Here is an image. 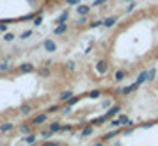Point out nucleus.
Segmentation results:
<instances>
[{
  "label": "nucleus",
  "mask_w": 158,
  "mask_h": 146,
  "mask_svg": "<svg viewBox=\"0 0 158 146\" xmlns=\"http://www.w3.org/2000/svg\"><path fill=\"white\" fill-rule=\"evenodd\" d=\"M133 7H135V2H130V6L126 7V13H131V11H133Z\"/></svg>",
  "instance_id": "nucleus-43"
},
{
  "label": "nucleus",
  "mask_w": 158,
  "mask_h": 146,
  "mask_svg": "<svg viewBox=\"0 0 158 146\" xmlns=\"http://www.w3.org/2000/svg\"><path fill=\"white\" fill-rule=\"evenodd\" d=\"M55 2H59V0H55Z\"/></svg>",
  "instance_id": "nucleus-50"
},
{
  "label": "nucleus",
  "mask_w": 158,
  "mask_h": 146,
  "mask_svg": "<svg viewBox=\"0 0 158 146\" xmlns=\"http://www.w3.org/2000/svg\"><path fill=\"white\" fill-rule=\"evenodd\" d=\"M103 95V91H101V89H93V91H89V93H87V98H91V100H96V98H100V96Z\"/></svg>",
  "instance_id": "nucleus-13"
},
{
  "label": "nucleus",
  "mask_w": 158,
  "mask_h": 146,
  "mask_svg": "<svg viewBox=\"0 0 158 146\" xmlns=\"http://www.w3.org/2000/svg\"><path fill=\"white\" fill-rule=\"evenodd\" d=\"M20 112H22L23 116H29L30 112H32V105H29V103H27V105H23V107H22V110H20Z\"/></svg>",
  "instance_id": "nucleus-23"
},
{
  "label": "nucleus",
  "mask_w": 158,
  "mask_h": 146,
  "mask_svg": "<svg viewBox=\"0 0 158 146\" xmlns=\"http://www.w3.org/2000/svg\"><path fill=\"white\" fill-rule=\"evenodd\" d=\"M32 23H34V27H39V25L43 23V16H41V15H37L36 18H34V22H32Z\"/></svg>",
  "instance_id": "nucleus-30"
},
{
  "label": "nucleus",
  "mask_w": 158,
  "mask_h": 146,
  "mask_svg": "<svg viewBox=\"0 0 158 146\" xmlns=\"http://www.w3.org/2000/svg\"><path fill=\"white\" fill-rule=\"evenodd\" d=\"M0 32H4V34L7 32V25H6V23H2V22H0Z\"/></svg>",
  "instance_id": "nucleus-42"
},
{
  "label": "nucleus",
  "mask_w": 158,
  "mask_h": 146,
  "mask_svg": "<svg viewBox=\"0 0 158 146\" xmlns=\"http://www.w3.org/2000/svg\"><path fill=\"white\" fill-rule=\"evenodd\" d=\"M110 127H112V128H119V127H123L121 125V119H119V118H112V119H110Z\"/></svg>",
  "instance_id": "nucleus-24"
},
{
  "label": "nucleus",
  "mask_w": 158,
  "mask_h": 146,
  "mask_svg": "<svg viewBox=\"0 0 158 146\" xmlns=\"http://www.w3.org/2000/svg\"><path fill=\"white\" fill-rule=\"evenodd\" d=\"M115 23H117V16H108L103 20V27H114Z\"/></svg>",
  "instance_id": "nucleus-11"
},
{
  "label": "nucleus",
  "mask_w": 158,
  "mask_h": 146,
  "mask_svg": "<svg viewBox=\"0 0 158 146\" xmlns=\"http://www.w3.org/2000/svg\"><path fill=\"white\" fill-rule=\"evenodd\" d=\"M119 110H121V105H112V107L105 112V116H107L108 119H112L114 116H117V114H119Z\"/></svg>",
  "instance_id": "nucleus-8"
},
{
  "label": "nucleus",
  "mask_w": 158,
  "mask_h": 146,
  "mask_svg": "<svg viewBox=\"0 0 158 146\" xmlns=\"http://www.w3.org/2000/svg\"><path fill=\"white\" fill-rule=\"evenodd\" d=\"M148 79H149V71H146V70H144V71L140 73L139 77H137V80H135V82H139V84L142 86L144 82H148Z\"/></svg>",
  "instance_id": "nucleus-15"
},
{
  "label": "nucleus",
  "mask_w": 158,
  "mask_h": 146,
  "mask_svg": "<svg viewBox=\"0 0 158 146\" xmlns=\"http://www.w3.org/2000/svg\"><path fill=\"white\" fill-rule=\"evenodd\" d=\"M93 132H94V125L89 123L87 127H84V128H82V132H80V137H89Z\"/></svg>",
  "instance_id": "nucleus-9"
},
{
  "label": "nucleus",
  "mask_w": 158,
  "mask_h": 146,
  "mask_svg": "<svg viewBox=\"0 0 158 146\" xmlns=\"http://www.w3.org/2000/svg\"><path fill=\"white\" fill-rule=\"evenodd\" d=\"M57 110H60V107H59V105H52V107H48V110H46V112H48V114H53V112H57Z\"/></svg>",
  "instance_id": "nucleus-33"
},
{
  "label": "nucleus",
  "mask_w": 158,
  "mask_h": 146,
  "mask_svg": "<svg viewBox=\"0 0 158 146\" xmlns=\"http://www.w3.org/2000/svg\"><path fill=\"white\" fill-rule=\"evenodd\" d=\"M119 119H121V125H123V127H130V125H131V119H130L126 114H121V116H119Z\"/></svg>",
  "instance_id": "nucleus-22"
},
{
  "label": "nucleus",
  "mask_w": 158,
  "mask_h": 146,
  "mask_svg": "<svg viewBox=\"0 0 158 146\" xmlns=\"http://www.w3.org/2000/svg\"><path fill=\"white\" fill-rule=\"evenodd\" d=\"M100 25H103V20H94V22L89 23V27H91V29H96V27H100Z\"/></svg>",
  "instance_id": "nucleus-29"
},
{
  "label": "nucleus",
  "mask_w": 158,
  "mask_h": 146,
  "mask_svg": "<svg viewBox=\"0 0 158 146\" xmlns=\"http://www.w3.org/2000/svg\"><path fill=\"white\" fill-rule=\"evenodd\" d=\"M68 32V23H57V27L53 29V34L55 36H62Z\"/></svg>",
  "instance_id": "nucleus-7"
},
{
  "label": "nucleus",
  "mask_w": 158,
  "mask_h": 146,
  "mask_svg": "<svg viewBox=\"0 0 158 146\" xmlns=\"http://www.w3.org/2000/svg\"><path fill=\"white\" fill-rule=\"evenodd\" d=\"M87 23V16H80L78 22H77V25H85Z\"/></svg>",
  "instance_id": "nucleus-36"
},
{
  "label": "nucleus",
  "mask_w": 158,
  "mask_h": 146,
  "mask_svg": "<svg viewBox=\"0 0 158 146\" xmlns=\"http://www.w3.org/2000/svg\"><path fill=\"white\" fill-rule=\"evenodd\" d=\"M124 77H126V71H124V70H115L114 71V82L124 80Z\"/></svg>",
  "instance_id": "nucleus-10"
},
{
  "label": "nucleus",
  "mask_w": 158,
  "mask_h": 146,
  "mask_svg": "<svg viewBox=\"0 0 158 146\" xmlns=\"http://www.w3.org/2000/svg\"><path fill=\"white\" fill-rule=\"evenodd\" d=\"M30 36H32V30H25V32H22L20 37H22V39H27V37H30Z\"/></svg>",
  "instance_id": "nucleus-37"
},
{
  "label": "nucleus",
  "mask_w": 158,
  "mask_h": 146,
  "mask_svg": "<svg viewBox=\"0 0 158 146\" xmlns=\"http://www.w3.org/2000/svg\"><path fill=\"white\" fill-rule=\"evenodd\" d=\"M46 119H48V112H41V114L32 118V125H43L46 123Z\"/></svg>",
  "instance_id": "nucleus-3"
},
{
  "label": "nucleus",
  "mask_w": 158,
  "mask_h": 146,
  "mask_svg": "<svg viewBox=\"0 0 158 146\" xmlns=\"http://www.w3.org/2000/svg\"><path fill=\"white\" fill-rule=\"evenodd\" d=\"M39 75L46 79V77H50V75H52V71L48 70V68H39Z\"/></svg>",
  "instance_id": "nucleus-27"
},
{
  "label": "nucleus",
  "mask_w": 158,
  "mask_h": 146,
  "mask_svg": "<svg viewBox=\"0 0 158 146\" xmlns=\"http://www.w3.org/2000/svg\"><path fill=\"white\" fill-rule=\"evenodd\" d=\"M48 128H50L53 134H57V132H60V128H62V125L59 123V121H53V123H50L48 125Z\"/></svg>",
  "instance_id": "nucleus-18"
},
{
  "label": "nucleus",
  "mask_w": 158,
  "mask_h": 146,
  "mask_svg": "<svg viewBox=\"0 0 158 146\" xmlns=\"http://www.w3.org/2000/svg\"><path fill=\"white\" fill-rule=\"evenodd\" d=\"M119 134H123V130H119V128H112V130L108 132V134H105V135H103L101 139L107 143V141H110V139H115L117 135H119Z\"/></svg>",
  "instance_id": "nucleus-4"
},
{
  "label": "nucleus",
  "mask_w": 158,
  "mask_h": 146,
  "mask_svg": "<svg viewBox=\"0 0 158 146\" xmlns=\"http://www.w3.org/2000/svg\"><path fill=\"white\" fill-rule=\"evenodd\" d=\"M110 105H112V100H110V98H108V100H103V102H101V107H110Z\"/></svg>",
  "instance_id": "nucleus-38"
},
{
  "label": "nucleus",
  "mask_w": 158,
  "mask_h": 146,
  "mask_svg": "<svg viewBox=\"0 0 158 146\" xmlns=\"http://www.w3.org/2000/svg\"><path fill=\"white\" fill-rule=\"evenodd\" d=\"M52 135H53V132H52L50 128H46V130L41 132V137H43V139H48V137H52Z\"/></svg>",
  "instance_id": "nucleus-28"
},
{
  "label": "nucleus",
  "mask_w": 158,
  "mask_h": 146,
  "mask_svg": "<svg viewBox=\"0 0 158 146\" xmlns=\"http://www.w3.org/2000/svg\"><path fill=\"white\" fill-rule=\"evenodd\" d=\"M139 88H140V84H139V82H133L131 86H126V88H123V93H121V95L128 96V95H131L133 91H137Z\"/></svg>",
  "instance_id": "nucleus-5"
},
{
  "label": "nucleus",
  "mask_w": 158,
  "mask_h": 146,
  "mask_svg": "<svg viewBox=\"0 0 158 146\" xmlns=\"http://www.w3.org/2000/svg\"><path fill=\"white\" fill-rule=\"evenodd\" d=\"M103 4H107V0H94L93 7H100V6H103Z\"/></svg>",
  "instance_id": "nucleus-34"
},
{
  "label": "nucleus",
  "mask_w": 158,
  "mask_h": 146,
  "mask_svg": "<svg viewBox=\"0 0 158 146\" xmlns=\"http://www.w3.org/2000/svg\"><path fill=\"white\" fill-rule=\"evenodd\" d=\"M68 20H69V11H64V13H62V15L55 20V23H66Z\"/></svg>",
  "instance_id": "nucleus-17"
},
{
  "label": "nucleus",
  "mask_w": 158,
  "mask_h": 146,
  "mask_svg": "<svg viewBox=\"0 0 158 146\" xmlns=\"http://www.w3.org/2000/svg\"><path fill=\"white\" fill-rule=\"evenodd\" d=\"M60 132H73V125H62Z\"/></svg>",
  "instance_id": "nucleus-35"
},
{
  "label": "nucleus",
  "mask_w": 158,
  "mask_h": 146,
  "mask_svg": "<svg viewBox=\"0 0 158 146\" xmlns=\"http://www.w3.org/2000/svg\"><path fill=\"white\" fill-rule=\"evenodd\" d=\"M66 70L68 71H75V61H68L66 62Z\"/></svg>",
  "instance_id": "nucleus-31"
},
{
  "label": "nucleus",
  "mask_w": 158,
  "mask_h": 146,
  "mask_svg": "<svg viewBox=\"0 0 158 146\" xmlns=\"http://www.w3.org/2000/svg\"><path fill=\"white\" fill-rule=\"evenodd\" d=\"M43 48L46 52L53 54V52L57 50V45H55V41H53V39H44V41H43Z\"/></svg>",
  "instance_id": "nucleus-2"
},
{
  "label": "nucleus",
  "mask_w": 158,
  "mask_h": 146,
  "mask_svg": "<svg viewBox=\"0 0 158 146\" xmlns=\"http://www.w3.org/2000/svg\"><path fill=\"white\" fill-rule=\"evenodd\" d=\"M13 39H15V34L13 32H6L4 34V41H13Z\"/></svg>",
  "instance_id": "nucleus-32"
},
{
  "label": "nucleus",
  "mask_w": 158,
  "mask_h": 146,
  "mask_svg": "<svg viewBox=\"0 0 158 146\" xmlns=\"http://www.w3.org/2000/svg\"><path fill=\"white\" fill-rule=\"evenodd\" d=\"M43 146H60V144H59V143H44Z\"/></svg>",
  "instance_id": "nucleus-45"
},
{
  "label": "nucleus",
  "mask_w": 158,
  "mask_h": 146,
  "mask_svg": "<svg viewBox=\"0 0 158 146\" xmlns=\"http://www.w3.org/2000/svg\"><path fill=\"white\" fill-rule=\"evenodd\" d=\"M9 68H11V64H9V59H6L4 62H0V71H7Z\"/></svg>",
  "instance_id": "nucleus-26"
},
{
  "label": "nucleus",
  "mask_w": 158,
  "mask_h": 146,
  "mask_svg": "<svg viewBox=\"0 0 158 146\" xmlns=\"http://www.w3.org/2000/svg\"><path fill=\"white\" fill-rule=\"evenodd\" d=\"M0 130L4 132V134H7V132H13V130H15V125L11 123V121H6V123L0 125Z\"/></svg>",
  "instance_id": "nucleus-12"
},
{
  "label": "nucleus",
  "mask_w": 158,
  "mask_h": 146,
  "mask_svg": "<svg viewBox=\"0 0 158 146\" xmlns=\"http://www.w3.org/2000/svg\"><path fill=\"white\" fill-rule=\"evenodd\" d=\"M124 2H135V0H124Z\"/></svg>",
  "instance_id": "nucleus-47"
},
{
  "label": "nucleus",
  "mask_w": 158,
  "mask_h": 146,
  "mask_svg": "<svg viewBox=\"0 0 158 146\" xmlns=\"http://www.w3.org/2000/svg\"><path fill=\"white\" fill-rule=\"evenodd\" d=\"M77 13H78L80 16H87L91 13V6H87V4H78V6H77Z\"/></svg>",
  "instance_id": "nucleus-6"
},
{
  "label": "nucleus",
  "mask_w": 158,
  "mask_h": 146,
  "mask_svg": "<svg viewBox=\"0 0 158 146\" xmlns=\"http://www.w3.org/2000/svg\"><path fill=\"white\" fill-rule=\"evenodd\" d=\"M62 112H64V114H69V112H71V105H69V103H66V107L62 109Z\"/></svg>",
  "instance_id": "nucleus-41"
},
{
  "label": "nucleus",
  "mask_w": 158,
  "mask_h": 146,
  "mask_svg": "<svg viewBox=\"0 0 158 146\" xmlns=\"http://www.w3.org/2000/svg\"><path fill=\"white\" fill-rule=\"evenodd\" d=\"M30 146H37V144H36V143H34V144H30Z\"/></svg>",
  "instance_id": "nucleus-48"
},
{
  "label": "nucleus",
  "mask_w": 158,
  "mask_h": 146,
  "mask_svg": "<svg viewBox=\"0 0 158 146\" xmlns=\"http://www.w3.org/2000/svg\"><path fill=\"white\" fill-rule=\"evenodd\" d=\"M80 100H82V96H75V95H73V96H71V98H69V100H68L66 103H69V105L73 107V105H75V103H78Z\"/></svg>",
  "instance_id": "nucleus-25"
},
{
  "label": "nucleus",
  "mask_w": 158,
  "mask_h": 146,
  "mask_svg": "<svg viewBox=\"0 0 158 146\" xmlns=\"http://www.w3.org/2000/svg\"><path fill=\"white\" fill-rule=\"evenodd\" d=\"M114 146H121V143H119V141H115V143H114Z\"/></svg>",
  "instance_id": "nucleus-46"
},
{
  "label": "nucleus",
  "mask_w": 158,
  "mask_h": 146,
  "mask_svg": "<svg viewBox=\"0 0 158 146\" xmlns=\"http://www.w3.org/2000/svg\"><path fill=\"white\" fill-rule=\"evenodd\" d=\"M155 77H156V70L153 68V70H151V71H149V79H148V80H153Z\"/></svg>",
  "instance_id": "nucleus-40"
},
{
  "label": "nucleus",
  "mask_w": 158,
  "mask_h": 146,
  "mask_svg": "<svg viewBox=\"0 0 158 146\" xmlns=\"http://www.w3.org/2000/svg\"><path fill=\"white\" fill-rule=\"evenodd\" d=\"M73 95H75L73 91H62V93L59 95V102H68V100H69Z\"/></svg>",
  "instance_id": "nucleus-14"
},
{
  "label": "nucleus",
  "mask_w": 158,
  "mask_h": 146,
  "mask_svg": "<svg viewBox=\"0 0 158 146\" xmlns=\"http://www.w3.org/2000/svg\"><path fill=\"white\" fill-rule=\"evenodd\" d=\"M34 70H36V68L30 64V62H25V64L20 66V71H22V73H32Z\"/></svg>",
  "instance_id": "nucleus-16"
},
{
  "label": "nucleus",
  "mask_w": 158,
  "mask_h": 146,
  "mask_svg": "<svg viewBox=\"0 0 158 146\" xmlns=\"http://www.w3.org/2000/svg\"><path fill=\"white\" fill-rule=\"evenodd\" d=\"M37 2H43V0H37Z\"/></svg>",
  "instance_id": "nucleus-49"
},
{
  "label": "nucleus",
  "mask_w": 158,
  "mask_h": 146,
  "mask_svg": "<svg viewBox=\"0 0 158 146\" xmlns=\"http://www.w3.org/2000/svg\"><path fill=\"white\" fill-rule=\"evenodd\" d=\"M108 68H110V64H108L107 59H100V61L96 62V73H98V75H105V73L108 71Z\"/></svg>",
  "instance_id": "nucleus-1"
},
{
  "label": "nucleus",
  "mask_w": 158,
  "mask_h": 146,
  "mask_svg": "<svg viewBox=\"0 0 158 146\" xmlns=\"http://www.w3.org/2000/svg\"><path fill=\"white\" fill-rule=\"evenodd\" d=\"M66 4H68V6H78L80 0H66Z\"/></svg>",
  "instance_id": "nucleus-39"
},
{
  "label": "nucleus",
  "mask_w": 158,
  "mask_h": 146,
  "mask_svg": "<svg viewBox=\"0 0 158 146\" xmlns=\"http://www.w3.org/2000/svg\"><path fill=\"white\" fill-rule=\"evenodd\" d=\"M36 139H37V135L30 132V134H27V135H25V139H23V141H25L27 144H34V143H36Z\"/></svg>",
  "instance_id": "nucleus-19"
},
{
  "label": "nucleus",
  "mask_w": 158,
  "mask_h": 146,
  "mask_svg": "<svg viewBox=\"0 0 158 146\" xmlns=\"http://www.w3.org/2000/svg\"><path fill=\"white\" fill-rule=\"evenodd\" d=\"M20 132H22L23 135H27V134L32 132V127H30L29 123H23V125H20Z\"/></svg>",
  "instance_id": "nucleus-21"
},
{
  "label": "nucleus",
  "mask_w": 158,
  "mask_h": 146,
  "mask_svg": "<svg viewBox=\"0 0 158 146\" xmlns=\"http://www.w3.org/2000/svg\"><path fill=\"white\" fill-rule=\"evenodd\" d=\"M93 146H105V141H103V139H100V141L93 143Z\"/></svg>",
  "instance_id": "nucleus-44"
},
{
  "label": "nucleus",
  "mask_w": 158,
  "mask_h": 146,
  "mask_svg": "<svg viewBox=\"0 0 158 146\" xmlns=\"http://www.w3.org/2000/svg\"><path fill=\"white\" fill-rule=\"evenodd\" d=\"M105 121H108V118L103 114V116H100V118H96V119H93L91 121V125H94V127H98V125H101V123H105Z\"/></svg>",
  "instance_id": "nucleus-20"
}]
</instances>
